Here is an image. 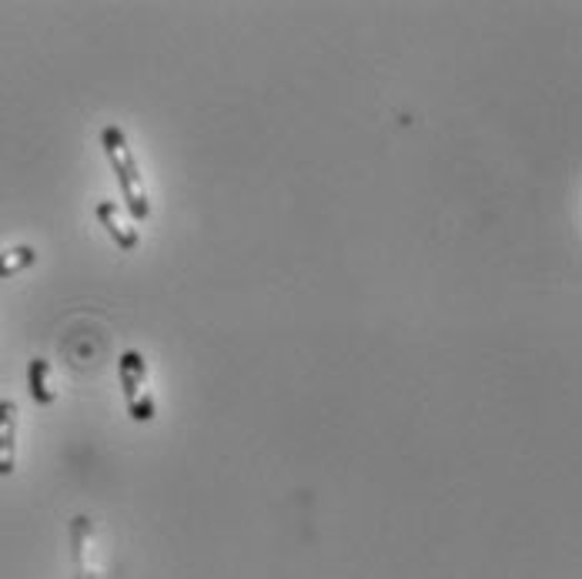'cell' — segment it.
I'll return each instance as SVG.
<instances>
[{
    "mask_svg": "<svg viewBox=\"0 0 582 579\" xmlns=\"http://www.w3.org/2000/svg\"><path fill=\"white\" fill-rule=\"evenodd\" d=\"M101 145L107 151V161L117 174V184H121V195H124V212L132 215L135 225L148 222L151 215V202H148V188H145V174L132 155V148H127V138L117 124H107L101 132Z\"/></svg>",
    "mask_w": 582,
    "mask_h": 579,
    "instance_id": "obj_1",
    "label": "cell"
},
{
    "mask_svg": "<svg viewBox=\"0 0 582 579\" xmlns=\"http://www.w3.org/2000/svg\"><path fill=\"white\" fill-rule=\"evenodd\" d=\"M117 382L124 389V402H127V412H132L135 422H151L155 419V399L148 393V365H145V355L127 349L121 359H117Z\"/></svg>",
    "mask_w": 582,
    "mask_h": 579,
    "instance_id": "obj_2",
    "label": "cell"
},
{
    "mask_svg": "<svg viewBox=\"0 0 582 579\" xmlns=\"http://www.w3.org/2000/svg\"><path fill=\"white\" fill-rule=\"evenodd\" d=\"M98 222L107 228L111 241L121 248V251H135L138 248V225L132 222L117 202H98Z\"/></svg>",
    "mask_w": 582,
    "mask_h": 579,
    "instance_id": "obj_3",
    "label": "cell"
},
{
    "mask_svg": "<svg viewBox=\"0 0 582 579\" xmlns=\"http://www.w3.org/2000/svg\"><path fill=\"white\" fill-rule=\"evenodd\" d=\"M18 466V406L0 399V476H11Z\"/></svg>",
    "mask_w": 582,
    "mask_h": 579,
    "instance_id": "obj_4",
    "label": "cell"
},
{
    "mask_svg": "<svg viewBox=\"0 0 582 579\" xmlns=\"http://www.w3.org/2000/svg\"><path fill=\"white\" fill-rule=\"evenodd\" d=\"M47 375H50L47 359H31V365H27V385H31V399L37 406H50L54 402V389H50Z\"/></svg>",
    "mask_w": 582,
    "mask_h": 579,
    "instance_id": "obj_5",
    "label": "cell"
},
{
    "mask_svg": "<svg viewBox=\"0 0 582 579\" xmlns=\"http://www.w3.org/2000/svg\"><path fill=\"white\" fill-rule=\"evenodd\" d=\"M34 262H37V251L31 245H18V248L0 251V279H14L24 269H31Z\"/></svg>",
    "mask_w": 582,
    "mask_h": 579,
    "instance_id": "obj_6",
    "label": "cell"
}]
</instances>
